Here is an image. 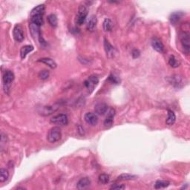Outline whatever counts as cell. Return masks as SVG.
I'll return each mask as SVG.
<instances>
[{
    "mask_svg": "<svg viewBox=\"0 0 190 190\" xmlns=\"http://www.w3.org/2000/svg\"><path fill=\"white\" fill-rule=\"evenodd\" d=\"M62 132L61 129L59 127H53L48 131V135H47V139H48V142L54 144V143L59 141L61 139Z\"/></svg>",
    "mask_w": 190,
    "mask_h": 190,
    "instance_id": "6da1fadb",
    "label": "cell"
},
{
    "mask_svg": "<svg viewBox=\"0 0 190 190\" xmlns=\"http://www.w3.org/2000/svg\"><path fill=\"white\" fill-rule=\"evenodd\" d=\"M88 16V9L84 5H80L78 10V14L77 15L76 22L79 25H82L86 21Z\"/></svg>",
    "mask_w": 190,
    "mask_h": 190,
    "instance_id": "7a4b0ae2",
    "label": "cell"
},
{
    "mask_svg": "<svg viewBox=\"0 0 190 190\" xmlns=\"http://www.w3.org/2000/svg\"><path fill=\"white\" fill-rule=\"evenodd\" d=\"M180 42H181L182 47H183V48L184 52H185L187 54H188L189 52V48H190L189 33L187 31L181 32L180 34Z\"/></svg>",
    "mask_w": 190,
    "mask_h": 190,
    "instance_id": "3957f363",
    "label": "cell"
},
{
    "mask_svg": "<svg viewBox=\"0 0 190 190\" xmlns=\"http://www.w3.org/2000/svg\"><path fill=\"white\" fill-rule=\"evenodd\" d=\"M99 83V79L96 76H90L86 81L84 82L85 87L87 88L89 93H91L95 90V88Z\"/></svg>",
    "mask_w": 190,
    "mask_h": 190,
    "instance_id": "277c9868",
    "label": "cell"
},
{
    "mask_svg": "<svg viewBox=\"0 0 190 190\" xmlns=\"http://www.w3.org/2000/svg\"><path fill=\"white\" fill-rule=\"evenodd\" d=\"M51 123L63 126H66L68 123V119L66 114H60L52 117L51 119Z\"/></svg>",
    "mask_w": 190,
    "mask_h": 190,
    "instance_id": "5b68a950",
    "label": "cell"
},
{
    "mask_svg": "<svg viewBox=\"0 0 190 190\" xmlns=\"http://www.w3.org/2000/svg\"><path fill=\"white\" fill-rule=\"evenodd\" d=\"M15 76L14 74L11 71L7 70L4 72L2 76V80L4 83V88H5V91H6V89H8L7 86H9L11 82L14 80Z\"/></svg>",
    "mask_w": 190,
    "mask_h": 190,
    "instance_id": "8992f818",
    "label": "cell"
},
{
    "mask_svg": "<svg viewBox=\"0 0 190 190\" xmlns=\"http://www.w3.org/2000/svg\"><path fill=\"white\" fill-rule=\"evenodd\" d=\"M13 36H14V38L16 42H22L24 39V33H23V29H22V26L20 24L15 25L14 28V31H13Z\"/></svg>",
    "mask_w": 190,
    "mask_h": 190,
    "instance_id": "52a82bcc",
    "label": "cell"
},
{
    "mask_svg": "<svg viewBox=\"0 0 190 190\" xmlns=\"http://www.w3.org/2000/svg\"><path fill=\"white\" fill-rule=\"evenodd\" d=\"M115 115V110L114 108H110L107 114L106 118L104 121V126L106 129H109L112 126L114 123V117Z\"/></svg>",
    "mask_w": 190,
    "mask_h": 190,
    "instance_id": "ba28073f",
    "label": "cell"
},
{
    "mask_svg": "<svg viewBox=\"0 0 190 190\" xmlns=\"http://www.w3.org/2000/svg\"><path fill=\"white\" fill-rule=\"evenodd\" d=\"M151 44L152 48L159 53H163V51H164V46H163L162 41L157 37H153L152 39Z\"/></svg>",
    "mask_w": 190,
    "mask_h": 190,
    "instance_id": "9c48e42d",
    "label": "cell"
},
{
    "mask_svg": "<svg viewBox=\"0 0 190 190\" xmlns=\"http://www.w3.org/2000/svg\"><path fill=\"white\" fill-rule=\"evenodd\" d=\"M84 120L88 124L91 126H96L98 123V117L95 114L91 112H88L85 114Z\"/></svg>",
    "mask_w": 190,
    "mask_h": 190,
    "instance_id": "30bf717a",
    "label": "cell"
},
{
    "mask_svg": "<svg viewBox=\"0 0 190 190\" xmlns=\"http://www.w3.org/2000/svg\"><path fill=\"white\" fill-rule=\"evenodd\" d=\"M108 106L104 103H97L95 107V112L97 113V114H99V115H103V114H106V113L108 112Z\"/></svg>",
    "mask_w": 190,
    "mask_h": 190,
    "instance_id": "8fae6325",
    "label": "cell"
},
{
    "mask_svg": "<svg viewBox=\"0 0 190 190\" xmlns=\"http://www.w3.org/2000/svg\"><path fill=\"white\" fill-rule=\"evenodd\" d=\"M90 185H91V180L88 178H83L79 180L77 184V188L78 189H85L89 187Z\"/></svg>",
    "mask_w": 190,
    "mask_h": 190,
    "instance_id": "7c38bea8",
    "label": "cell"
},
{
    "mask_svg": "<svg viewBox=\"0 0 190 190\" xmlns=\"http://www.w3.org/2000/svg\"><path fill=\"white\" fill-rule=\"evenodd\" d=\"M58 108H59L58 105H54V106H45L42 108V112H41L40 114L45 116L49 115V114L55 112L56 110H57Z\"/></svg>",
    "mask_w": 190,
    "mask_h": 190,
    "instance_id": "4fadbf2b",
    "label": "cell"
},
{
    "mask_svg": "<svg viewBox=\"0 0 190 190\" xmlns=\"http://www.w3.org/2000/svg\"><path fill=\"white\" fill-rule=\"evenodd\" d=\"M31 23L40 27L43 24V16L42 15H35L31 16Z\"/></svg>",
    "mask_w": 190,
    "mask_h": 190,
    "instance_id": "5bb4252c",
    "label": "cell"
},
{
    "mask_svg": "<svg viewBox=\"0 0 190 190\" xmlns=\"http://www.w3.org/2000/svg\"><path fill=\"white\" fill-rule=\"evenodd\" d=\"M46 11V6L45 5H39L38 6L35 7L31 12V16H35V15H42L44 14Z\"/></svg>",
    "mask_w": 190,
    "mask_h": 190,
    "instance_id": "9a60e30c",
    "label": "cell"
},
{
    "mask_svg": "<svg viewBox=\"0 0 190 190\" xmlns=\"http://www.w3.org/2000/svg\"><path fill=\"white\" fill-rule=\"evenodd\" d=\"M38 62H40V63L46 64V65H47L48 67H50L52 69L56 68V63H55V61L52 59H51V58H48V57L42 58V59L38 60Z\"/></svg>",
    "mask_w": 190,
    "mask_h": 190,
    "instance_id": "2e32d148",
    "label": "cell"
},
{
    "mask_svg": "<svg viewBox=\"0 0 190 190\" xmlns=\"http://www.w3.org/2000/svg\"><path fill=\"white\" fill-rule=\"evenodd\" d=\"M97 17L95 16V15H92V16H90L89 20H88V21L87 22V29L88 31H93L94 29H95V28L96 27V25H97Z\"/></svg>",
    "mask_w": 190,
    "mask_h": 190,
    "instance_id": "e0dca14e",
    "label": "cell"
},
{
    "mask_svg": "<svg viewBox=\"0 0 190 190\" xmlns=\"http://www.w3.org/2000/svg\"><path fill=\"white\" fill-rule=\"evenodd\" d=\"M176 120V116L174 112L170 109L168 110V117H167L166 120V123L168 126H172L175 123Z\"/></svg>",
    "mask_w": 190,
    "mask_h": 190,
    "instance_id": "ac0fdd59",
    "label": "cell"
},
{
    "mask_svg": "<svg viewBox=\"0 0 190 190\" xmlns=\"http://www.w3.org/2000/svg\"><path fill=\"white\" fill-rule=\"evenodd\" d=\"M169 82H170V83L172 84L173 86H175V87H176V88L182 87V85H183V83H182L181 78H180V77L177 76V75L170 77Z\"/></svg>",
    "mask_w": 190,
    "mask_h": 190,
    "instance_id": "d6986e66",
    "label": "cell"
},
{
    "mask_svg": "<svg viewBox=\"0 0 190 190\" xmlns=\"http://www.w3.org/2000/svg\"><path fill=\"white\" fill-rule=\"evenodd\" d=\"M33 48H34L32 46H25L22 47V48L20 49V56H21L22 59H25L26 56L28 55V54L31 52L33 50Z\"/></svg>",
    "mask_w": 190,
    "mask_h": 190,
    "instance_id": "ffe728a7",
    "label": "cell"
},
{
    "mask_svg": "<svg viewBox=\"0 0 190 190\" xmlns=\"http://www.w3.org/2000/svg\"><path fill=\"white\" fill-rule=\"evenodd\" d=\"M182 14L180 12H175L173 13L172 14H171L170 17H169V20L170 22L172 23V25H175L179 22L180 19L181 18Z\"/></svg>",
    "mask_w": 190,
    "mask_h": 190,
    "instance_id": "44dd1931",
    "label": "cell"
},
{
    "mask_svg": "<svg viewBox=\"0 0 190 190\" xmlns=\"http://www.w3.org/2000/svg\"><path fill=\"white\" fill-rule=\"evenodd\" d=\"M103 29L105 30V31H111L112 30V20H110V19H105L104 22H103Z\"/></svg>",
    "mask_w": 190,
    "mask_h": 190,
    "instance_id": "7402d4cb",
    "label": "cell"
},
{
    "mask_svg": "<svg viewBox=\"0 0 190 190\" xmlns=\"http://www.w3.org/2000/svg\"><path fill=\"white\" fill-rule=\"evenodd\" d=\"M48 23L50 24L51 26H52V27L55 28L57 26V23H58V20H57V17H56V16L55 14H50L49 16H48Z\"/></svg>",
    "mask_w": 190,
    "mask_h": 190,
    "instance_id": "603a6c76",
    "label": "cell"
},
{
    "mask_svg": "<svg viewBox=\"0 0 190 190\" xmlns=\"http://www.w3.org/2000/svg\"><path fill=\"white\" fill-rule=\"evenodd\" d=\"M169 185V182L167 180H159L156 181L155 184V189H162V188H166Z\"/></svg>",
    "mask_w": 190,
    "mask_h": 190,
    "instance_id": "cb8c5ba5",
    "label": "cell"
},
{
    "mask_svg": "<svg viewBox=\"0 0 190 190\" xmlns=\"http://www.w3.org/2000/svg\"><path fill=\"white\" fill-rule=\"evenodd\" d=\"M9 172L5 169H0V182H5L8 179Z\"/></svg>",
    "mask_w": 190,
    "mask_h": 190,
    "instance_id": "d4e9b609",
    "label": "cell"
},
{
    "mask_svg": "<svg viewBox=\"0 0 190 190\" xmlns=\"http://www.w3.org/2000/svg\"><path fill=\"white\" fill-rule=\"evenodd\" d=\"M104 46H105V50H106V54L109 55V54H112V53H114V47H113L112 45L108 42V41L106 40V39H105L104 40Z\"/></svg>",
    "mask_w": 190,
    "mask_h": 190,
    "instance_id": "484cf974",
    "label": "cell"
},
{
    "mask_svg": "<svg viewBox=\"0 0 190 190\" xmlns=\"http://www.w3.org/2000/svg\"><path fill=\"white\" fill-rule=\"evenodd\" d=\"M169 65L172 68H178L180 65L179 62L178 61L177 58L174 55L170 56V57H169Z\"/></svg>",
    "mask_w": 190,
    "mask_h": 190,
    "instance_id": "4316f807",
    "label": "cell"
},
{
    "mask_svg": "<svg viewBox=\"0 0 190 190\" xmlns=\"http://www.w3.org/2000/svg\"><path fill=\"white\" fill-rule=\"evenodd\" d=\"M135 178H136V176L130 174H121L117 177V179L119 180H134Z\"/></svg>",
    "mask_w": 190,
    "mask_h": 190,
    "instance_id": "83f0119b",
    "label": "cell"
},
{
    "mask_svg": "<svg viewBox=\"0 0 190 190\" xmlns=\"http://www.w3.org/2000/svg\"><path fill=\"white\" fill-rule=\"evenodd\" d=\"M109 180H110V178H109V175L107 174H101L99 175V180L100 183H102L103 184L108 183L109 182Z\"/></svg>",
    "mask_w": 190,
    "mask_h": 190,
    "instance_id": "f1b7e54d",
    "label": "cell"
},
{
    "mask_svg": "<svg viewBox=\"0 0 190 190\" xmlns=\"http://www.w3.org/2000/svg\"><path fill=\"white\" fill-rule=\"evenodd\" d=\"M39 78L42 80H47V79L49 77V71H46V70L40 71L39 74Z\"/></svg>",
    "mask_w": 190,
    "mask_h": 190,
    "instance_id": "f546056e",
    "label": "cell"
},
{
    "mask_svg": "<svg viewBox=\"0 0 190 190\" xmlns=\"http://www.w3.org/2000/svg\"><path fill=\"white\" fill-rule=\"evenodd\" d=\"M108 80L112 82H113V83L118 84V79L117 78L114 74H111L110 76L108 77Z\"/></svg>",
    "mask_w": 190,
    "mask_h": 190,
    "instance_id": "4dcf8cb0",
    "label": "cell"
},
{
    "mask_svg": "<svg viewBox=\"0 0 190 190\" xmlns=\"http://www.w3.org/2000/svg\"><path fill=\"white\" fill-rule=\"evenodd\" d=\"M126 188L125 185H123V184H120V185H117V184H116V185L112 186V187L110 188L111 189H124Z\"/></svg>",
    "mask_w": 190,
    "mask_h": 190,
    "instance_id": "1f68e13d",
    "label": "cell"
},
{
    "mask_svg": "<svg viewBox=\"0 0 190 190\" xmlns=\"http://www.w3.org/2000/svg\"><path fill=\"white\" fill-rule=\"evenodd\" d=\"M131 55H132L133 58H137V57H139V56H140V51L137 50V49L133 50L132 53H131Z\"/></svg>",
    "mask_w": 190,
    "mask_h": 190,
    "instance_id": "d6a6232c",
    "label": "cell"
}]
</instances>
